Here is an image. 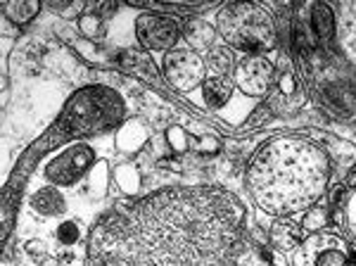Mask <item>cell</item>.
<instances>
[{"label":"cell","instance_id":"d6986e66","mask_svg":"<svg viewBox=\"0 0 356 266\" xmlns=\"http://www.w3.org/2000/svg\"><path fill=\"white\" fill-rule=\"evenodd\" d=\"M114 181H117V186L124 190V193L134 195L138 193V188H140V178H138V173L134 166H117V171H114Z\"/></svg>","mask_w":356,"mask_h":266},{"label":"cell","instance_id":"cb8c5ba5","mask_svg":"<svg viewBox=\"0 0 356 266\" xmlns=\"http://www.w3.org/2000/svg\"><path fill=\"white\" fill-rule=\"evenodd\" d=\"M344 228H347L349 235L356 240V190L349 195L347 207H344Z\"/></svg>","mask_w":356,"mask_h":266},{"label":"cell","instance_id":"f1b7e54d","mask_svg":"<svg viewBox=\"0 0 356 266\" xmlns=\"http://www.w3.org/2000/svg\"><path fill=\"white\" fill-rule=\"evenodd\" d=\"M271 266H288V262L283 259V252H271Z\"/></svg>","mask_w":356,"mask_h":266},{"label":"cell","instance_id":"9c48e42d","mask_svg":"<svg viewBox=\"0 0 356 266\" xmlns=\"http://www.w3.org/2000/svg\"><path fill=\"white\" fill-rule=\"evenodd\" d=\"M335 10V38L342 55L356 67V3H342Z\"/></svg>","mask_w":356,"mask_h":266},{"label":"cell","instance_id":"ba28073f","mask_svg":"<svg viewBox=\"0 0 356 266\" xmlns=\"http://www.w3.org/2000/svg\"><path fill=\"white\" fill-rule=\"evenodd\" d=\"M90 164H93V150L86 146H74L50 162L48 176L53 178L55 183L69 186V183L76 181L81 173H86V169H88Z\"/></svg>","mask_w":356,"mask_h":266},{"label":"cell","instance_id":"44dd1931","mask_svg":"<svg viewBox=\"0 0 356 266\" xmlns=\"http://www.w3.org/2000/svg\"><path fill=\"white\" fill-rule=\"evenodd\" d=\"M36 207L45 214H60L62 210V198L55 193V190H43L36 198Z\"/></svg>","mask_w":356,"mask_h":266},{"label":"cell","instance_id":"5b68a950","mask_svg":"<svg viewBox=\"0 0 356 266\" xmlns=\"http://www.w3.org/2000/svg\"><path fill=\"white\" fill-rule=\"evenodd\" d=\"M162 69H164L166 81H169L176 91H183V93L197 88V86L202 84L204 72H207L202 57L188 48L169 50L162 60Z\"/></svg>","mask_w":356,"mask_h":266},{"label":"cell","instance_id":"277c9868","mask_svg":"<svg viewBox=\"0 0 356 266\" xmlns=\"http://www.w3.org/2000/svg\"><path fill=\"white\" fill-rule=\"evenodd\" d=\"M292 266H352V247L337 233H314L300 242Z\"/></svg>","mask_w":356,"mask_h":266},{"label":"cell","instance_id":"83f0119b","mask_svg":"<svg viewBox=\"0 0 356 266\" xmlns=\"http://www.w3.org/2000/svg\"><path fill=\"white\" fill-rule=\"evenodd\" d=\"M197 150L200 152H219V143H216L211 136H204L197 141Z\"/></svg>","mask_w":356,"mask_h":266},{"label":"cell","instance_id":"ffe728a7","mask_svg":"<svg viewBox=\"0 0 356 266\" xmlns=\"http://www.w3.org/2000/svg\"><path fill=\"white\" fill-rule=\"evenodd\" d=\"M325 226H328V207H314L302 221L304 230H323Z\"/></svg>","mask_w":356,"mask_h":266},{"label":"cell","instance_id":"8fae6325","mask_svg":"<svg viewBox=\"0 0 356 266\" xmlns=\"http://www.w3.org/2000/svg\"><path fill=\"white\" fill-rule=\"evenodd\" d=\"M302 226L290 219H280L268 230V240H271L275 252H295L302 242Z\"/></svg>","mask_w":356,"mask_h":266},{"label":"cell","instance_id":"4fadbf2b","mask_svg":"<svg viewBox=\"0 0 356 266\" xmlns=\"http://www.w3.org/2000/svg\"><path fill=\"white\" fill-rule=\"evenodd\" d=\"M309 15H312L316 40H321V43L335 40V10H332L330 5H325V3L312 5V8H309Z\"/></svg>","mask_w":356,"mask_h":266},{"label":"cell","instance_id":"d4e9b609","mask_svg":"<svg viewBox=\"0 0 356 266\" xmlns=\"http://www.w3.org/2000/svg\"><path fill=\"white\" fill-rule=\"evenodd\" d=\"M79 24H81L83 36H88V38H95L97 33H100V17L97 15H83Z\"/></svg>","mask_w":356,"mask_h":266},{"label":"cell","instance_id":"5bb4252c","mask_svg":"<svg viewBox=\"0 0 356 266\" xmlns=\"http://www.w3.org/2000/svg\"><path fill=\"white\" fill-rule=\"evenodd\" d=\"M204 67L209 72V77H228L231 72H235L233 53L228 48H223V45H211L204 57Z\"/></svg>","mask_w":356,"mask_h":266},{"label":"cell","instance_id":"8992f818","mask_svg":"<svg viewBox=\"0 0 356 266\" xmlns=\"http://www.w3.org/2000/svg\"><path fill=\"white\" fill-rule=\"evenodd\" d=\"M275 79V67L268 57L264 55H245L243 60L235 65L233 84L243 91L245 95L261 97L268 93Z\"/></svg>","mask_w":356,"mask_h":266},{"label":"cell","instance_id":"6da1fadb","mask_svg":"<svg viewBox=\"0 0 356 266\" xmlns=\"http://www.w3.org/2000/svg\"><path fill=\"white\" fill-rule=\"evenodd\" d=\"M88 266H271V254L245 228L235 195L191 186L107 214L90 233Z\"/></svg>","mask_w":356,"mask_h":266},{"label":"cell","instance_id":"30bf717a","mask_svg":"<svg viewBox=\"0 0 356 266\" xmlns=\"http://www.w3.org/2000/svg\"><path fill=\"white\" fill-rule=\"evenodd\" d=\"M321 143H323L321 148L325 150V155L330 159V166H335L340 173L352 171V166L356 164V148L352 143L332 136H321Z\"/></svg>","mask_w":356,"mask_h":266},{"label":"cell","instance_id":"7a4b0ae2","mask_svg":"<svg viewBox=\"0 0 356 266\" xmlns=\"http://www.w3.org/2000/svg\"><path fill=\"white\" fill-rule=\"evenodd\" d=\"M330 173V159L318 143L280 136L252 157L247 188L259 210L283 219L309 210L323 198Z\"/></svg>","mask_w":356,"mask_h":266},{"label":"cell","instance_id":"52a82bcc","mask_svg":"<svg viewBox=\"0 0 356 266\" xmlns=\"http://www.w3.org/2000/svg\"><path fill=\"white\" fill-rule=\"evenodd\" d=\"M136 33L145 48L150 50H169L174 48V43L181 36V26L178 19L169 15H157V13H147L140 15L136 22Z\"/></svg>","mask_w":356,"mask_h":266},{"label":"cell","instance_id":"3957f363","mask_svg":"<svg viewBox=\"0 0 356 266\" xmlns=\"http://www.w3.org/2000/svg\"><path fill=\"white\" fill-rule=\"evenodd\" d=\"M216 29L228 45L250 55L275 48L278 26L271 10L257 3H231L216 15Z\"/></svg>","mask_w":356,"mask_h":266},{"label":"cell","instance_id":"4316f807","mask_svg":"<svg viewBox=\"0 0 356 266\" xmlns=\"http://www.w3.org/2000/svg\"><path fill=\"white\" fill-rule=\"evenodd\" d=\"M188 36L193 38L195 45H207V43H209V38H211V29L207 24H195V31H191Z\"/></svg>","mask_w":356,"mask_h":266},{"label":"cell","instance_id":"9a60e30c","mask_svg":"<svg viewBox=\"0 0 356 266\" xmlns=\"http://www.w3.org/2000/svg\"><path fill=\"white\" fill-rule=\"evenodd\" d=\"M233 81L228 77H209L204 81V100L211 107H223L233 95Z\"/></svg>","mask_w":356,"mask_h":266},{"label":"cell","instance_id":"e0dca14e","mask_svg":"<svg viewBox=\"0 0 356 266\" xmlns=\"http://www.w3.org/2000/svg\"><path fill=\"white\" fill-rule=\"evenodd\" d=\"M147 141V131L143 129L140 121H129V124H124V129L119 131L117 136V146L119 150H124V152H136V150H140L145 146Z\"/></svg>","mask_w":356,"mask_h":266},{"label":"cell","instance_id":"603a6c76","mask_svg":"<svg viewBox=\"0 0 356 266\" xmlns=\"http://www.w3.org/2000/svg\"><path fill=\"white\" fill-rule=\"evenodd\" d=\"M105 183H107V173H105V164H97L95 171H90V178H88V190L100 198L105 193Z\"/></svg>","mask_w":356,"mask_h":266},{"label":"cell","instance_id":"7c38bea8","mask_svg":"<svg viewBox=\"0 0 356 266\" xmlns=\"http://www.w3.org/2000/svg\"><path fill=\"white\" fill-rule=\"evenodd\" d=\"M275 102H280V107L283 109H297L304 102V91L300 86V79L295 77L292 69L280 74L278 88H275V93H273L271 105H275Z\"/></svg>","mask_w":356,"mask_h":266},{"label":"cell","instance_id":"484cf974","mask_svg":"<svg viewBox=\"0 0 356 266\" xmlns=\"http://www.w3.org/2000/svg\"><path fill=\"white\" fill-rule=\"evenodd\" d=\"M79 226L74 221H67V224H62L60 230H57V238H60L65 245H72V242H76L79 240Z\"/></svg>","mask_w":356,"mask_h":266},{"label":"cell","instance_id":"2e32d148","mask_svg":"<svg viewBox=\"0 0 356 266\" xmlns=\"http://www.w3.org/2000/svg\"><path fill=\"white\" fill-rule=\"evenodd\" d=\"M119 62H122L124 69H126L129 74H136V77L150 79V81L157 79V69H154L152 60H150V55L136 53V50H129V53H124L122 57H119Z\"/></svg>","mask_w":356,"mask_h":266},{"label":"cell","instance_id":"ac0fdd59","mask_svg":"<svg viewBox=\"0 0 356 266\" xmlns=\"http://www.w3.org/2000/svg\"><path fill=\"white\" fill-rule=\"evenodd\" d=\"M41 5L38 3H5L3 5V15L8 17L10 22H17V24H26L29 19L38 15Z\"/></svg>","mask_w":356,"mask_h":266},{"label":"cell","instance_id":"7402d4cb","mask_svg":"<svg viewBox=\"0 0 356 266\" xmlns=\"http://www.w3.org/2000/svg\"><path fill=\"white\" fill-rule=\"evenodd\" d=\"M166 141H169L174 152H186L188 150V133L186 129H181V126H171V129L166 131Z\"/></svg>","mask_w":356,"mask_h":266}]
</instances>
